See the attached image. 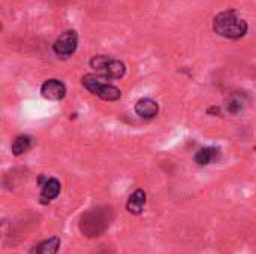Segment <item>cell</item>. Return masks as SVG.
Masks as SVG:
<instances>
[{"mask_svg":"<svg viewBox=\"0 0 256 254\" xmlns=\"http://www.w3.org/2000/svg\"><path fill=\"white\" fill-rule=\"evenodd\" d=\"M114 222V211L111 207L100 205L88 210L80 219V231L87 238L104 235Z\"/></svg>","mask_w":256,"mask_h":254,"instance_id":"obj_1","label":"cell"},{"mask_svg":"<svg viewBox=\"0 0 256 254\" xmlns=\"http://www.w3.org/2000/svg\"><path fill=\"white\" fill-rule=\"evenodd\" d=\"M213 30L226 39H240L248 33V22L234 10H225L214 16Z\"/></svg>","mask_w":256,"mask_h":254,"instance_id":"obj_2","label":"cell"},{"mask_svg":"<svg viewBox=\"0 0 256 254\" xmlns=\"http://www.w3.org/2000/svg\"><path fill=\"white\" fill-rule=\"evenodd\" d=\"M105 78L100 76V75H94V73H88V75H84L81 82L82 85L92 93V94H96L98 97L104 99V100H108V102H116L122 97V91L112 85V84H108L104 81Z\"/></svg>","mask_w":256,"mask_h":254,"instance_id":"obj_3","label":"cell"},{"mask_svg":"<svg viewBox=\"0 0 256 254\" xmlns=\"http://www.w3.org/2000/svg\"><path fill=\"white\" fill-rule=\"evenodd\" d=\"M90 66L96 70L98 75L105 79H120L126 73V66L123 61L111 58L108 55H96L90 60Z\"/></svg>","mask_w":256,"mask_h":254,"instance_id":"obj_4","label":"cell"},{"mask_svg":"<svg viewBox=\"0 0 256 254\" xmlns=\"http://www.w3.org/2000/svg\"><path fill=\"white\" fill-rule=\"evenodd\" d=\"M78 46V34L75 30H66L62 33L52 45V49L60 57H69L76 51Z\"/></svg>","mask_w":256,"mask_h":254,"instance_id":"obj_5","label":"cell"},{"mask_svg":"<svg viewBox=\"0 0 256 254\" xmlns=\"http://www.w3.org/2000/svg\"><path fill=\"white\" fill-rule=\"evenodd\" d=\"M40 94L48 100H62L66 96V87L58 79H48L42 84Z\"/></svg>","mask_w":256,"mask_h":254,"instance_id":"obj_6","label":"cell"},{"mask_svg":"<svg viewBox=\"0 0 256 254\" xmlns=\"http://www.w3.org/2000/svg\"><path fill=\"white\" fill-rule=\"evenodd\" d=\"M135 112L136 115H140L141 118H146V120H150V118H154L159 112V105L156 100L150 99V97H142L136 102L135 105Z\"/></svg>","mask_w":256,"mask_h":254,"instance_id":"obj_7","label":"cell"},{"mask_svg":"<svg viewBox=\"0 0 256 254\" xmlns=\"http://www.w3.org/2000/svg\"><path fill=\"white\" fill-rule=\"evenodd\" d=\"M60 181L56 180V178H48L44 186H42V192H40V196H39V202L42 205H46L50 204L51 201H54L58 193H60Z\"/></svg>","mask_w":256,"mask_h":254,"instance_id":"obj_8","label":"cell"},{"mask_svg":"<svg viewBox=\"0 0 256 254\" xmlns=\"http://www.w3.org/2000/svg\"><path fill=\"white\" fill-rule=\"evenodd\" d=\"M146 201H147V195L142 189H138L135 190L129 199H128V204H126V208L128 211L132 214V216H140L142 211H144V205H146Z\"/></svg>","mask_w":256,"mask_h":254,"instance_id":"obj_9","label":"cell"},{"mask_svg":"<svg viewBox=\"0 0 256 254\" xmlns=\"http://www.w3.org/2000/svg\"><path fill=\"white\" fill-rule=\"evenodd\" d=\"M218 156H219V150L218 148H214V147H206V148H201L195 154V163H198L200 166H207L213 160H216Z\"/></svg>","mask_w":256,"mask_h":254,"instance_id":"obj_10","label":"cell"},{"mask_svg":"<svg viewBox=\"0 0 256 254\" xmlns=\"http://www.w3.org/2000/svg\"><path fill=\"white\" fill-rule=\"evenodd\" d=\"M60 249V238L57 237H52V238H48L45 241H42L40 244L36 246V249L33 250L34 254H57Z\"/></svg>","mask_w":256,"mask_h":254,"instance_id":"obj_11","label":"cell"},{"mask_svg":"<svg viewBox=\"0 0 256 254\" xmlns=\"http://www.w3.org/2000/svg\"><path fill=\"white\" fill-rule=\"evenodd\" d=\"M30 147H32V139L28 136H18L12 144V154L21 156L26 151H28Z\"/></svg>","mask_w":256,"mask_h":254,"instance_id":"obj_12","label":"cell"},{"mask_svg":"<svg viewBox=\"0 0 256 254\" xmlns=\"http://www.w3.org/2000/svg\"><path fill=\"white\" fill-rule=\"evenodd\" d=\"M243 108V103H242V100L240 99H236V97H232L228 103H226V109H228V112H231V114H237V112H240V109Z\"/></svg>","mask_w":256,"mask_h":254,"instance_id":"obj_13","label":"cell"},{"mask_svg":"<svg viewBox=\"0 0 256 254\" xmlns=\"http://www.w3.org/2000/svg\"><path fill=\"white\" fill-rule=\"evenodd\" d=\"M96 254H116V253H114V250H112L111 247H108V246H100V249L96 252Z\"/></svg>","mask_w":256,"mask_h":254,"instance_id":"obj_14","label":"cell"}]
</instances>
